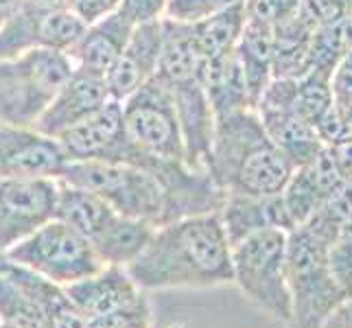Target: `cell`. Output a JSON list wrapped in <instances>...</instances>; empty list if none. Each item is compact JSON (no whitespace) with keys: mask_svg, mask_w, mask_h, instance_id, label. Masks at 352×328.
Listing matches in <instances>:
<instances>
[{"mask_svg":"<svg viewBox=\"0 0 352 328\" xmlns=\"http://www.w3.org/2000/svg\"><path fill=\"white\" fill-rule=\"evenodd\" d=\"M116 215L118 212L107 201H103L99 195H94V193L86 190V188H79L75 184H68V182L59 179L55 219L72 226L90 243L103 232V230L107 228V223H110Z\"/></svg>","mask_w":352,"mask_h":328,"instance_id":"44dd1931","label":"cell"},{"mask_svg":"<svg viewBox=\"0 0 352 328\" xmlns=\"http://www.w3.org/2000/svg\"><path fill=\"white\" fill-rule=\"evenodd\" d=\"M133 29H136V24L125 16L123 9H116L105 18L88 24L86 33L68 51L72 66L86 75L105 79L118 55L127 46Z\"/></svg>","mask_w":352,"mask_h":328,"instance_id":"2e32d148","label":"cell"},{"mask_svg":"<svg viewBox=\"0 0 352 328\" xmlns=\"http://www.w3.org/2000/svg\"><path fill=\"white\" fill-rule=\"evenodd\" d=\"M219 217L230 245H236L243 239L270 228H280L285 232L291 230L280 195H241V193H226V199L219 208Z\"/></svg>","mask_w":352,"mask_h":328,"instance_id":"e0dca14e","label":"cell"},{"mask_svg":"<svg viewBox=\"0 0 352 328\" xmlns=\"http://www.w3.org/2000/svg\"><path fill=\"white\" fill-rule=\"evenodd\" d=\"M311 40L313 29L296 14L291 20L274 27V79H298L311 70Z\"/></svg>","mask_w":352,"mask_h":328,"instance_id":"7402d4cb","label":"cell"},{"mask_svg":"<svg viewBox=\"0 0 352 328\" xmlns=\"http://www.w3.org/2000/svg\"><path fill=\"white\" fill-rule=\"evenodd\" d=\"M57 177H0V252L53 221Z\"/></svg>","mask_w":352,"mask_h":328,"instance_id":"9c48e42d","label":"cell"},{"mask_svg":"<svg viewBox=\"0 0 352 328\" xmlns=\"http://www.w3.org/2000/svg\"><path fill=\"white\" fill-rule=\"evenodd\" d=\"M348 18H350V22H352V9H350V16H348Z\"/></svg>","mask_w":352,"mask_h":328,"instance_id":"7bdbcfd3","label":"cell"},{"mask_svg":"<svg viewBox=\"0 0 352 328\" xmlns=\"http://www.w3.org/2000/svg\"><path fill=\"white\" fill-rule=\"evenodd\" d=\"M162 51V18L153 22L136 24L123 53L105 75L107 96L123 103L144 83L155 77Z\"/></svg>","mask_w":352,"mask_h":328,"instance_id":"7c38bea8","label":"cell"},{"mask_svg":"<svg viewBox=\"0 0 352 328\" xmlns=\"http://www.w3.org/2000/svg\"><path fill=\"white\" fill-rule=\"evenodd\" d=\"M333 105L331 94V75L324 70H309L307 75L294 79L289 109L302 120L315 127V123Z\"/></svg>","mask_w":352,"mask_h":328,"instance_id":"d4e9b609","label":"cell"},{"mask_svg":"<svg viewBox=\"0 0 352 328\" xmlns=\"http://www.w3.org/2000/svg\"><path fill=\"white\" fill-rule=\"evenodd\" d=\"M329 263L348 296H352V217L346 219L344 226L337 230L329 245Z\"/></svg>","mask_w":352,"mask_h":328,"instance_id":"83f0119b","label":"cell"},{"mask_svg":"<svg viewBox=\"0 0 352 328\" xmlns=\"http://www.w3.org/2000/svg\"><path fill=\"white\" fill-rule=\"evenodd\" d=\"M352 48V22L350 18L315 29L311 40V70L331 72Z\"/></svg>","mask_w":352,"mask_h":328,"instance_id":"4316f807","label":"cell"},{"mask_svg":"<svg viewBox=\"0 0 352 328\" xmlns=\"http://www.w3.org/2000/svg\"><path fill=\"white\" fill-rule=\"evenodd\" d=\"M123 105V127L127 138L147 155L168 162H184V136L173 94L155 77L138 88Z\"/></svg>","mask_w":352,"mask_h":328,"instance_id":"ba28073f","label":"cell"},{"mask_svg":"<svg viewBox=\"0 0 352 328\" xmlns=\"http://www.w3.org/2000/svg\"><path fill=\"white\" fill-rule=\"evenodd\" d=\"M107 101H110V96H107L105 79L75 70L72 77L53 96V101L48 103L42 116L35 120L33 129L44 133V136L59 138L70 127L83 123L94 112H99Z\"/></svg>","mask_w":352,"mask_h":328,"instance_id":"4fadbf2b","label":"cell"},{"mask_svg":"<svg viewBox=\"0 0 352 328\" xmlns=\"http://www.w3.org/2000/svg\"><path fill=\"white\" fill-rule=\"evenodd\" d=\"M22 5L38 11H66L75 7V0H22Z\"/></svg>","mask_w":352,"mask_h":328,"instance_id":"f35d334b","label":"cell"},{"mask_svg":"<svg viewBox=\"0 0 352 328\" xmlns=\"http://www.w3.org/2000/svg\"><path fill=\"white\" fill-rule=\"evenodd\" d=\"M72 72L68 53L51 48H31L0 59V125L33 129Z\"/></svg>","mask_w":352,"mask_h":328,"instance_id":"5b68a950","label":"cell"},{"mask_svg":"<svg viewBox=\"0 0 352 328\" xmlns=\"http://www.w3.org/2000/svg\"><path fill=\"white\" fill-rule=\"evenodd\" d=\"M88 24L75 11H38L20 5L0 29V59L16 57L31 48L68 53L86 33Z\"/></svg>","mask_w":352,"mask_h":328,"instance_id":"30bf717a","label":"cell"},{"mask_svg":"<svg viewBox=\"0 0 352 328\" xmlns=\"http://www.w3.org/2000/svg\"><path fill=\"white\" fill-rule=\"evenodd\" d=\"M287 232L270 228L232 245V283L254 307L291 324V296L285 272Z\"/></svg>","mask_w":352,"mask_h":328,"instance_id":"8992f818","label":"cell"},{"mask_svg":"<svg viewBox=\"0 0 352 328\" xmlns=\"http://www.w3.org/2000/svg\"><path fill=\"white\" fill-rule=\"evenodd\" d=\"M256 112L261 116L267 136L272 138V142L289 157L296 168L311 164L326 149L315 127L296 116L291 109L258 105Z\"/></svg>","mask_w":352,"mask_h":328,"instance_id":"d6986e66","label":"cell"},{"mask_svg":"<svg viewBox=\"0 0 352 328\" xmlns=\"http://www.w3.org/2000/svg\"><path fill=\"white\" fill-rule=\"evenodd\" d=\"M329 151L333 155V162L337 166L339 175H342V179L346 184H352V140L337 144V147H331Z\"/></svg>","mask_w":352,"mask_h":328,"instance_id":"8d00e7d4","label":"cell"},{"mask_svg":"<svg viewBox=\"0 0 352 328\" xmlns=\"http://www.w3.org/2000/svg\"><path fill=\"white\" fill-rule=\"evenodd\" d=\"M64 289L86 320L131 307L144 298V291L131 281L123 265H103L96 274L66 285Z\"/></svg>","mask_w":352,"mask_h":328,"instance_id":"9a60e30c","label":"cell"},{"mask_svg":"<svg viewBox=\"0 0 352 328\" xmlns=\"http://www.w3.org/2000/svg\"><path fill=\"white\" fill-rule=\"evenodd\" d=\"M206 171L223 193L280 195L296 166L267 136L256 109L245 107L214 120Z\"/></svg>","mask_w":352,"mask_h":328,"instance_id":"7a4b0ae2","label":"cell"},{"mask_svg":"<svg viewBox=\"0 0 352 328\" xmlns=\"http://www.w3.org/2000/svg\"><path fill=\"white\" fill-rule=\"evenodd\" d=\"M155 226L140 221V219H129L116 215L103 232L92 241L96 256L103 265H129L142 252L151 239Z\"/></svg>","mask_w":352,"mask_h":328,"instance_id":"603a6c76","label":"cell"},{"mask_svg":"<svg viewBox=\"0 0 352 328\" xmlns=\"http://www.w3.org/2000/svg\"><path fill=\"white\" fill-rule=\"evenodd\" d=\"M59 179L99 195L123 217L140 219L155 228L173 221L168 193L160 177L147 168L81 160L68 162Z\"/></svg>","mask_w":352,"mask_h":328,"instance_id":"277c9868","label":"cell"},{"mask_svg":"<svg viewBox=\"0 0 352 328\" xmlns=\"http://www.w3.org/2000/svg\"><path fill=\"white\" fill-rule=\"evenodd\" d=\"M166 0H120V7L125 11V16L133 24H144V22H153L160 20L164 14Z\"/></svg>","mask_w":352,"mask_h":328,"instance_id":"e575fe53","label":"cell"},{"mask_svg":"<svg viewBox=\"0 0 352 328\" xmlns=\"http://www.w3.org/2000/svg\"><path fill=\"white\" fill-rule=\"evenodd\" d=\"M125 270L142 291L212 289L232 283V245L219 212L157 226Z\"/></svg>","mask_w":352,"mask_h":328,"instance_id":"6da1fadb","label":"cell"},{"mask_svg":"<svg viewBox=\"0 0 352 328\" xmlns=\"http://www.w3.org/2000/svg\"><path fill=\"white\" fill-rule=\"evenodd\" d=\"M0 272L9 276L11 281L38 302V307L44 311L51 328H88V320L72 305V300L68 298L62 285L35 274L29 267L9 261L3 252H0Z\"/></svg>","mask_w":352,"mask_h":328,"instance_id":"ac0fdd59","label":"cell"},{"mask_svg":"<svg viewBox=\"0 0 352 328\" xmlns=\"http://www.w3.org/2000/svg\"><path fill=\"white\" fill-rule=\"evenodd\" d=\"M245 27V9H243V0L228 9L217 11V14L204 18L195 24H190L192 40L201 55V62L208 59L223 57L232 53L239 38Z\"/></svg>","mask_w":352,"mask_h":328,"instance_id":"cb8c5ba5","label":"cell"},{"mask_svg":"<svg viewBox=\"0 0 352 328\" xmlns=\"http://www.w3.org/2000/svg\"><path fill=\"white\" fill-rule=\"evenodd\" d=\"M118 7H120V0H75L72 11H75L86 24H92L96 20L105 18L107 14H112Z\"/></svg>","mask_w":352,"mask_h":328,"instance_id":"d590c367","label":"cell"},{"mask_svg":"<svg viewBox=\"0 0 352 328\" xmlns=\"http://www.w3.org/2000/svg\"><path fill=\"white\" fill-rule=\"evenodd\" d=\"M3 254L62 287L83 281L103 267L92 243L59 219L44 223Z\"/></svg>","mask_w":352,"mask_h":328,"instance_id":"52a82bcc","label":"cell"},{"mask_svg":"<svg viewBox=\"0 0 352 328\" xmlns=\"http://www.w3.org/2000/svg\"><path fill=\"white\" fill-rule=\"evenodd\" d=\"M315 131L322 140L324 147H337V144L348 142V123H346V114L342 107H337L335 103L326 109V114L315 123Z\"/></svg>","mask_w":352,"mask_h":328,"instance_id":"d6a6232c","label":"cell"},{"mask_svg":"<svg viewBox=\"0 0 352 328\" xmlns=\"http://www.w3.org/2000/svg\"><path fill=\"white\" fill-rule=\"evenodd\" d=\"M0 328H9V326H7L5 322H0Z\"/></svg>","mask_w":352,"mask_h":328,"instance_id":"b9f144b4","label":"cell"},{"mask_svg":"<svg viewBox=\"0 0 352 328\" xmlns=\"http://www.w3.org/2000/svg\"><path fill=\"white\" fill-rule=\"evenodd\" d=\"M322 328H352V296L346 298L342 305L329 315V320L324 322Z\"/></svg>","mask_w":352,"mask_h":328,"instance_id":"74e56055","label":"cell"},{"mask_svg":"<svg viewBox=\"0 0 352 328\" xmlns=\"http://www.w3.org/2000/svg\"><path fill=\"white\" fill-rule=\"evenodd\" d=\"M22 0H0V29L5 27V22L16 14Z\"/></svg>","mask_w":352,"mask_h":328,"instance_id":"ab89813d","label":"cell"},{"mask_svg":"<svg viewBox=\"0 0 352 328\" xmlns=\"http://www.w3.org/2000/svg\"><path fill=\"white\" fill-rule=\"evenodd\" d=\"M68 164L57 138L0 125V177H59Z\"/></svg>","mask_w":352,"mask_h":328,"instance_id":"8fae6325","label":"cell"},{"mask_svg":"<svg viewBox=\"0 0 352 328\" xmlns=\"http://www.w3.org/2000/svg\"><path fill=\"white\" fill-rule=\"evenodd\" d=\"M272 55H274V29L265 24L248 22L236 44V57L245 77L250 94V105L256 109L265 88L270 86L272 77Z\"/></svg>","mask_w":352,"mask_h":328,"instance_id":"ffe728a7","label":"cell"},{"mask_svg":"<svg viewBox=\"0 0 352 328\" xmlns=\"http://www.w3.org/2000/svg\"><path fill=\"white\" fill-rule=\"evenodd\" d=\"M350 9L352 0H300L298 16L315 31L346 20L350 16Z\"/></svg>","mask_w":352,"mask_h":328,"instance_id":"f1b7e54d","label":"cell"},{"mask_svg":"<svg viewBox=\"0 0 352 328\" xmlns=\"http://www.w3.org/2000/svg\"><path fill=\"white\" fill-rule=\"evenodd\" d=\"M0 322H5L9 328H51L38 302L3 272H0Z\"/></svg>","mask_w":352,"mask_h":328,"instance_id":"484cf974","label":"cell"},{"mask_svg":"<svg viewBox=\"0 0 352 328\" xmlns=\"http://www.w3.org/2000/svg\"><path fill=\"white\" fill-rule=\"evenodd\" d=\"M344 184L329 149H324L311 164L298 166L280 193L291 230L307 223Z\"/></svg>","mask_w":352,"mask_h":328,"instance_id":"5bb4252c","label":"cell"},{"mask_svg":"<svg viewBox=\"0 0 352 328\" xmlns=\"http://www.w3.org/2000/svg\"><path fill=\"white\" fill-rule=\"evenodd\" d=\"M285 272L291 296L289 328H322L329 315L350 298L331 270L329 243L307 226L287 232Z\"/></svg>","mask_w":352,"mask_h":328,"instance_id":"3957f363","label":"cell"},{"mask_svg":"<svg viewBox=\"0 0 352 328\" xmlns=\"http://www.w3.org/2000/svg\"><path fill=\"white\" fill-rule=\"evenodd\" d=\"M331 94L337 107L352 105V48L331 72Z\"/></svg>","mask_w":352,"mask_h":328,"instance_id":"836d02e7","label":"cell"},{"mask_svg":"<svg viewBox=\"0 0 352 328\" xmlns=\"http://www.w3.org/2000/svg\"><path fill=\"white\" fill-rule=\"evenodd\" d=\"M300 0H243L245 20L265 24V27H278L298 14Z\"/></svg>","mask_w":352,"mask_h":328,"instance_id":"f546056e","label":"cell"},{"mask_svg":"<svg viewBox=\"0 0 352 328\" xmlns=\"http://www.w3.org/2000/svg\"><path fill=\"white\" fill-rule=\"evenodd\" d=\"M88 328H151V307L147 296L131 307L88 320Z\"/></svg>","mask_w":352,"mask_h":328,"instance_id":"1f68e13d","label":"cell"},{"mask_svg":"<svg viewBox=\"0 0 352 328\" xmlns=\"http://www.w3.org/2000/svg\"><path fill=\"white\" fill-rule=\"evenodd\" d=\"M344 114H346V123H348V136L352 140V105L350 107H342Z\"/></svg>","mask_w":352,"mask_h":328,"instance_id":"60d3db41","label":"cell"},{"mask_svg":"<svg viewBox=\"0 0 352 328\" xmlns=\"http://www.w3.org/2000/svg\"><path fill=\"white\" fill-rule=\"evenodd\" d=\"M241 3V0H166L164 7V18L184 22V24H195L204 18H208L221 9H228Z\"/></svg>","mask_w":352,"mask_h":328,"instance_id":"4dcf8cb0","label":"cell"}]
</instances>
